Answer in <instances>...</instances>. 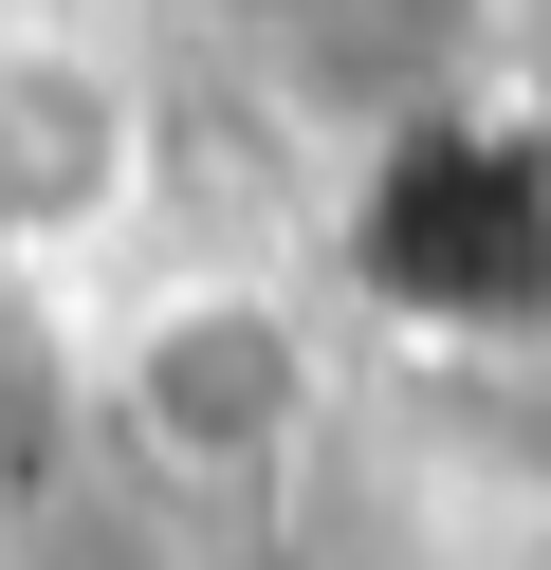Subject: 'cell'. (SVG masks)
<instances>
[{
	"instance_id": "cell-3",
	"label": "cell",
	"mask_w": 551,
	"mask_h": 570,
	"mask_svg": "<svg viewBox=\"0 0 551 570\" xmlns=\"http://www.w3.org/2000/svg\"><path fill=\"white\" fill-rule=\"evenodd\" d=\"M147 203V92L92 38H0V258H92Z\"/></svg>"
},
{
	"instance_id": "cell-2",
	"label": "cell",
	"mask_w": 551,
	"mask_h": 570,
	"mask_svg": "<svg viewBox=\"0 0 551 570\" xmlns=\"http://www.w3.org/2000/svg\"><path fill=\"white\" fill-rule=\"evenodd\" d=\"M313 405H331V350H313V313H294L276 276H166V295L110 332V423H129V460L184 479V497L294 479Z\"/></svg>"
},
{
	"instance_id": "cell-1",
	"label": "cell",
	"mask_w": 551,
	"mask_h": 570,
	"mask_svg": "<svg viewBox=\"0 0 551 570\" xmlns=\"http://www.w3.org/2000/svg\"><path fill=\"white\" fill-rule=\"evenodd\" d=\"M331 258H350V295L386 313L404 350H551V111L423 92V111L350 166Z\"/></svg>"
}]
</instances>
